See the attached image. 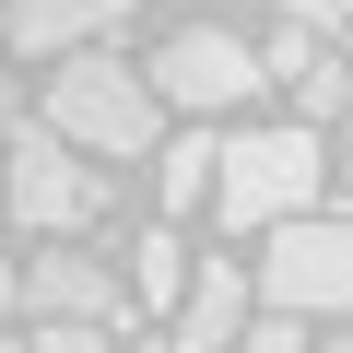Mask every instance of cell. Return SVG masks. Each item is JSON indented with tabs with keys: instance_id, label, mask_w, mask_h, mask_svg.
Here are the masks:
<instances>
[{
	"instance_id": "obj_1",
	"label": "cell",
	"mask_w": 353,
	"mask_h": 353,
	"mask_svg": "<svg viewBox=\"0 0 353 353\" xmlns=\"http://www.w3.org/2000/svg\"><path fill=\"white\" fill-rule=\"evenodd\" d=\"M318 130H236V141H212V212H224V236H271V224H294V212H318Z\"/></svg>"
},
{
	"instance_id": "obj_2",
	"label": "cell",
	"mask_w": 353,
	"mask_h": 353,
	"mask_svg": "<svg viewBox=\"0 0 353 353\" xmlns=\"http://www.w3.org/2000/svg\"><path fill=\"white\" fill-rule=\"evenodd\" d=\"M48 130H59L71 153L141 165V153L165 141V106H153V83H141L130 59H106V48H71V71H48Z\"/></svg>"
},
{
	"instance_id": "obj_3",
	"label": "cell",
	"mask_w": 353,
	"mask_h": 353,
	"mask_svg": "<svg viewBox=\"0 0 353 353\" xmlns=\"http://www.w3.org/2000/svg\"><path fill=\"white\" fill-rule=\"evenodd\" d=\"M259 306L283 318H353V212H294L271 224V259L248 271Z\"/></svg>"
},
{
	"instance_id": "obj_4",
	"label": "cell",
	"mask_w": 353,
	"mask_h": 353,
	"mask_svg": "<svg viewBox=\"0 0 353 353\" xmlns=\"http://www.w3.org/2000/svg\"><path fill=\"white\" fill-rule=\"evenodd\" d=\"M0 153H12V224H24V236H83V224L106 212V176H94L59 130H12Z\"/></svg>"
},
{
	"instance_id": "obj_5",
	"label": "cell",
	"mask_w": 353,
	"mask_h": 353,
	"mask_svg": "<svg viewBox=\"0 0 353 353\" xmlns=\"http://www.w3.org/2000/svg\"><path fill=\"white\" fill-rule=\"evenodd\" d=\"M153 106H189V118H224V106H248L259 94V48L248 36H224V24H189V36H165L153 48Z\"/></svg>"
},
{
	"instance_id": "obj_6",
	"label": "cell",
	"mask_w": 353,
	"mask_h": 353,
	"mask_svg": "<svg viewBox=\"0 0 353 353\" xmlns=\"http://www.w3.org/2000/svg\"><path fill=\"white\" fill-rule=\"evenodd\" d=\"M248 259H189V294H176V330H165V353H236V330H248Z\"/></svg>"
},
{
	"instance_id": "obj_7",
	"label": "cell",
	"mask_w": 353,
	"mask_h": 353,
	"mask_svg": "<svg viewBox=\"0 0 353 353\" xmlns=\"http://www.w3.org/2000/svg\"><path fill=\"white\" fill-rule=\"evenodd\" d=\"M12 294H36V318H83V330L118 318V271L83 259V248H36V259L12 271Z\"/></svg>"
},
{
	"instance_id": "obj_8",
	"label": "cell",
	"mask_w": 353,
	"mask_h": 353,
	"mask_svg": "<svg viewBox=\"0 0 353 353\" xmlns=\"http://www.w3.org/2000/svg\"><path fill=\"white\" fill-rule=\"evenodd\" d=\"M130 0H0V36L24 59H71V48H106Z\"/></svg>"
},
{
	"instance_id": "obj_9",
	"label": "cell",
	"mask_w": 353,
	"mask_h": 353,
	"mask_svg": "<svg viewBox=\"0 0 353 353\" xmlns=\"http://www.w3.org/2000/svg\"><path fill=\"white\" fill-rule=\"evenodd\" d=\"M130 294H141V306H176V294H189V248H176V224H153V236L130 248Z\"/></svg>"
},
{
	"instance_id": "obj_10",
	"label": "cell",
	"mask_w": 353,
	"mask_h": 353,
	"mask_svg": "<svg viewBox=\"0 0 353 353\" xmlns=\"http://www.w3.org/2000/svg\"><path fill=\"white\" fill-rule=\"evenodd\" d=\"M201 189H212V141H153V201L201 212Z\"/></svg>"
},
{
	"instance_id": "obj_11",
	"label": "cell",
	"mask_w": 353,
	"mask_h": 353,
	"mask_svg": "<svg viewBox=\"0 0 353 353\" xmlns=\"http://www.w3.org/2000/svg\"><path fill=\"white\" fill-rule=\"evenodd\" d=\"M341 94H353V71H330V59H306V71H294V106H306L294 130H318V118H341Z\"/></svg>"
},
{
	"instance_id": "obj_12",
	"label": "cell",
	"mask_w": 353,
	"mask_h": 353,
	"mask_svg": "<svg viewBox=\"0 0 353 353\" xmlns=\"http://www.w3.org/2000/svg\"><path fill=\"white\" fill-rule=\"evenodd\" d=\"M236 341H248V353H306V318H283V306H271V318H248Z\"/></svg>"
},
{
	"instance_id": "obj_13",
	"label": "cell",
	"mask_w": 353,
	"mask_h": 353,
	"mask_svg": "<svg viewBox=\"0 0 353 353\" xmlns=\"http://www.w3.org/2000/svg\"><path fill=\"white\" fill-rule=\"evenodd\" d=\"M24 353H106V330H83V318H36Z\"/></svg>"
},
{
	"instance_id": "obj_14",
	"label": "cell",
	"mask_w": 353,
	"mask_h": 353,
	"mask_svg": "<svg viewBox=\"0 0 353 353\" xmlns=\"http://www.w3.org/2000/svg\"><path fill=\"white\" fill-rule=\"evenodd\" d=\"M24 130V94H12V71H0V141H12Z\"/></svg>"
},
{
	"instance_id": "obj_15",
	"label": "cell",
	"mask_w": 353,
	"mask_h": 353,
	"mask_svg": "<svg viewBox=\"0 0 353 353\" xmlns=\"http://www.w3.org/2000/svg\"><path fill=\"white\" fill-rule=\"evenodd\" d=\"M341 176H353V94H341Z\"/></svg>"
},
{
	"instance_id": "obj_16",
	"label": "cell",
	"mask_w": 353,
	"mask_h": 353,
	"mask_svg": "<svg viewBox=\"0 0 353 353\" xmlns=\"http://www.w3.org/2000/svg\"><path fill=\"white\" fill-rule=\"evenodd\" d=\"M12 306H24V294H12V271H0V318H12Z\"/></svg>"
},
{
	"instance_id": "obj_17",
	"label": "cell",
	"mask_w": 353,
	"mask_h": 353,
	"mask_svg": "<svg viewBox=\"0 0 353 353\" xmlns=\"http://www.w3.org/2000/svg\"><path fill=\"white\" fill-rule=\"evenodd\" d=\"M0 353H24V341H12V330H0Z\"/></svg>"
},
{
	"instance_id": "obj_18",
	"label": "cell",
	"mask_w": 353,
	"mask_h": 353,
	"mask_svg": "<svg viewBox=\"0 0 353 353\" xmlns=\"http://www.w3.org/2000/svg\"><path fill=\"white\" fill-rule=\"evenodd\" d=\"M330 12H353V0H330Z\"/></svg>"
}]
</instances>
